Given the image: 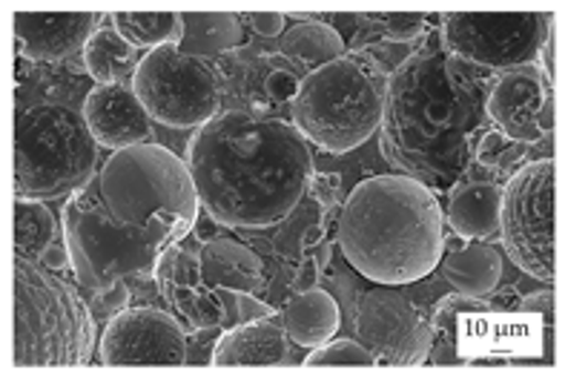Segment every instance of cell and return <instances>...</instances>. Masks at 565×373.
<instances>
[{"label":"cell","instance_id":"6da1fadb","mask_svg":"<svg viewBox=\"0 0 565 373\" xmlns=\"http://www.w3.org/2000/svg\"><path fill=\"white\" fill-rule=\"evenodd\" d=\"M491 81L445 52L437 29L387 78L380 147L385 161L428 190H451L486 132Z\"/></svg>","mask_w":565,"mask_h":373},{"label":"cell","instance_id":"7a4b0ae2","mask_svg":"<svg viewBox=\"0 0 565 373\" xmlns=\"http://www.w3.org/2000/svg\"><path fill=\"white\" fill-rule=\"evenodd\" d=\"M201 210L222 227L262 230L299 207L313 175L308 138L281 118L227 109L186 141Z\"/></svg>","mask_w":565,"mask_h":373},{"label":"cell","instance_id":"3957f363","mask_svg":"<svg viewBox=\"0 0 565 373\" xmlns=\"http://www.w3.org/2000/svg\"><path fill=\"white\" fill-rule=\"evenodd\" d=\"M337 238L348 265L373 285H414L445 256V210L411 175L359 181L339 210Z\"/></svg>","mask_w":565,"mask_h":373},{"label":"cell","instance_id":"277c9868","mask_svg":"<svg viewBox=\"0 0 565 373\" xmlns=\"http://www.w3.org/2000/svg\"><path fill=\"white\" fill-rule=\"evenodd\" d=\"M14 371L86 367L95 351V316L84 296L50 267L14 256L12 262Z\"/></svg>","mask_w":565,"mask_h":373},{"label":"cell","instance_id":"5b68a950","mask_svg":"<svg viewBox=\"0 0 565 373\" xmlns=\"http://www.w3.org/2000/svg\"><path fill=\"white\" fill-rule=\"evenodd\" d=\"M391 72L373 52H348L301 78L294 127L324 152H351L382 127Z\"/></svg>","mask_w":565,"mask_h":373},{"label":"cell","instance_id":"8992f818","mask_svg":"<svg viewBox=\"0 0 565 373\" xmlns=\"http://www.w3.org/2000/svg\"><path fill=\"white\" fill-rule=\"evenodd\" d=\"M61 224H64L72 273L78 285L89 287L95 294L127 279H156L161 253L184 238L179 230L164 222H156L152 230L118 222L100 201L95 179L84 190L70 195Z\"/></svg>","mask_w":565,"mask_h":373},{"label":"cell","instance_id":"52a82bcc","mask_svg":"<svg viewBox=\"0 0 565 373\" xmlns=\"http://www.w3.org/2000/svg\"><path fill=\"white\" fill-rule=\"evenodd\" d=\"M95 186L109 213L129 227L152 230L156 222H164L186 236L199 219L201 201L190 167L161 143L113 152L100 164Z\"/></svg>","mask_w":565,"mask_h":373},{"label":"cell","instance_id":"ba28073f","mask_svg":"<svg viewBox=\"0 0 565 373\" xmlns=\"http://www.w3.org/2000/svg\"><path fill=\"white\" fill-rule=\"evenodd\" d=\"M100 143L84 115L35 104L14 118V199H70L98 175Z\"/></svg>","mask_w":565,"mask_h":373},{"label":"cell","instance_id":"9c48e42d","mask_svg":"<svg viewBox=\"0 0 565 373\" xmlns=\"http://www.w3.org/2000/svg\"><path fill=\"white\" fill-rule=\"evenodd\" d=\"M554 12H448L439 18V41L477 72H509L537 64L543 43L554 35Z\"/></svg>","mask_w":565,"mask_h":373},{"label":"cell","instance_id":"30bf717a","mask_svg":"<svg viewBox=\"0 0 565 373\" xmlns=\"http://www.w3.org/2000/svg\"><path fill=\"white\" fill-rule=\"evenodd\" d=\"M554 161L540 158L514 170L502 186L500 238L520 270L554 285Z\"/></svg>","mask_w":565,"mask_h":373},{"label":"cell","instance_id":"8fae6325","mask_svg":"<svg viewBox=\"0 0 565 373\" xmlns=\"http://www.w3.org/2000/svg\"><path fill=\"white\" fill-rule=\"evenodd\" d=\"M132 93L152 121L172 129H199L222 113L218 78L201 57H190L179 46H161L138 61Z\"/></svg>","mask_w":565,"mask_h":373},{"label":"cell","instance_id":"7c38bea8","mask_svg":"<svg viewBox=\"0 0 565 373\" xmlns=\"http://www.w3.org/2000/svg\"><path fill=\"white\" fill-rule=\"evenodd\" d=\"M356 337L376 356V367H423L434 348V330L423 310L385 285L359 299Z\"/></svg>","mask_w":565,"mask_h":373},{"label":"cell","instance_id":"4fadbf2b","mask_svg":"<svg viewBox=\"0 0 565 373\" xmlns=\"http://www.w3.org/2000/svg\"><path fill=\"white\" fill-rule=\"evenodd\" d=\"M545 333H548L545 319L531 310H462L454 324V348L462 365L531 362L543 356Z\"/></svg>","mask_w":565,"mask_h":373},{"label":"cell","instance_id":"5bb4252c","mask_svg":"<svg viewBox=\"0 0 565 373\" xmlns=\"http://www.w3.org/2000/svg\"><path fill=\"white\" fill-rule=\"evenodd\" d=\"M98 351V362L104 367H181L190 362L186 330L175 316L158 308H124L121 313H115L100 337Z\"/></svg>","mask_w":565,"mask_h":373},{"label":"cell","instance_id":"9a60e30c","mask_svg":"<svg viewBox=\"0 0 565 373\" xmlns=\"http://www.w3.org/2000/svg\"><path fill=\"white\" fill-rule=\"evenodd\" d=\"M488 124L525 147L552 138L554 132V84L537 64L500 72L488 86Z\"/></svg>","mask_w":565,"mask_h":373},{"label":"cell","instance_id":"2e32d148","mask_svg":"<svg viewBox=\"0 0 565 373\" xmlns=\"http://www.w3.org/2000/svg\"><path fill=\"white\" fill-rule=\"evenodd\" d=\"M109 14L104 12H29L18 9L12 14L14 41L29 61L38 64H57L86 50V43L98 35L100 23Z\"/></svg>","mask_w":565,"mask_h":373},{"label":"cell","instance_id":"e0dca14e","mask_svg":"<svg viewBox=\"0 0 565 373\" xmlns=\"http://www.w3.org/2000/svg\"><path fill=\"white\" fill-rule=\"evenodd\" d=\"M84 121L95 141L118 152L136 143H156V127L132 86H95L84 100Z\"/></svg>","mask_w":565,"mask_h":373},{"label":"cell","instance_id":"ac0fdd59","mask_svg":"<svg viewBox=\"0 0 565 373\" xmlns=\"http://www.w3.org/2000/svg\"><path fill=\"white\" fill-rule=\"evenodd\" d=\"M287 333L281 324L273 319H256V322L236 324V328L222 330V337L215 339L210 365L215 367H281L287 365Z\"/></svg>","mask_w":565,"mask_h":373},{"label":"cell","instance_id":"d6986e66","mask_svg":"<svg viewBox=\"0 0 565 373\" xmlns=\"http://www.w3.org/2000/svg\"><path fill=\"white\" fill-rule=\"evenodd\" d=\"M502 186L497 181H457L448 190L445 222L466 242H491L500 236Z\"/></svg>","mask_w":565,"mask_h":373},{"label":"cell","instance_id":"ffe728a7","mask_svg":"<svg viewBox=\"0 0 565 373\" xmlns=\"http://www.w3.org/2000/svg\"><path fill=\"white\" fill-rule=\"evenodd\" d=\"M201 281L210 287H233L258 294L265 287V267L262 258L233 242V238H213L201 247Z\"/></svg>","mask_w":565,"mask_h":373},{"label":"cell","instance_id":"44dd1931","mask_svg":"<svg viewBox=\"0 0 565 373\" xmlns=\"http://www.w3.org/2000/svg\"><path fill=\"white\" fill-rule=\"evenodd\" d=\"M339 324H342L339 301L328 290L310 287L287 301L281 328H285L287 339L299 348H319L337 337Z\"/></svg>","mask_w":565,"mask_h":373},{"label":"cell","instance_id":"7402d4cb","mask_svg":"<svg viewBox=\"0 0 565 373\" xmlns=\"http://www.w3.org/2000/svg\"><path fill=\"white\" fill-rule=\"evenodd\" d=\"M443 265L445 279L451 281L454 290L473 299H488L494 296L502 279V256L494 244L488 242H468L466 247L445 256Z\"/></svg>","mask_w":565,"mask_h":373},{"label":"cell","instance_id":"603a6c76","mask_svg":"<svg viewBox=\"0 0 565 373\" xmlns=\"http://www.w3.org/2000/svg\"><path fill=\"white\" fill-rule=\"evenodd\" d=\"M279 55L310 75V72L348 55V43L339 35V29L330 26L328 21H305L285 29L279 41Z\"/></svg>","mask_w":565,"mask_h":373},{"label":"cell","instance_id":"cb8c5ba5","mask_svg":"<svg viewBox=\"0 0 565 373\" xmlns=\"http://www.w3.org/2000/svg\"><path fill=\"white\" fill-rule=\"evenodd\" d=\"M184 38L179 50L190 57H215L242 43V14L236 12H181Z\"/></svg>","mask_w":565,"mask_h":373},{"label":"cell","instance_id":"d4e9b609","mask_svg":"<svg viewBox=\"0 0 565 373\" xmlns=\"http://www.w3.org/2000/svg\"><path fill=\"white\" fill-rule=\"evenodd\" d=\"M57 236H64V224H57L55 213L43 201L14 199V256L41 265Z\"/></svg>","mask_w":565,"mask_h":373},{"label":"cell","instance_id":"484cf974","mask_svg":"<svg viewBox=\"0 0 565 373\" xmlns=\"http://www.w3.org/2000/svg\"><path fill=\"white\" fill-rule=\"evenodd\" d=\"M113 29L136 50H161L181 46L184 38V14L181 12H113Z\"/></svg>","mask_w":565,"mask_h":373},{"label":"cell","instance_id":"4316f807","mask_svg":"<svg viewBox=\"0 0 565 373\" xmlns=\"http://www.w3.org/2000/svg\"><path fill=\"white\" fill-rule=\"evenodd\" d=\"M86 72L93 75L95 86L124 84L129 72L138 70V50L124 41L115 29H100L84 50Z\"/></svg>","mask_w":565,"mask_h":373},{"label":"cell","instance_id":"83f0119b","mask_svg":"<svg viewBox=\"0 0 565 373\" xmlns=\"http://www.w3.org/2000/svg\"><path fill=\"white\" fill-rule=\"evenodd\" d=\"M172 308L184 316L193 330H222V299L218 290L210 285H195V287H181L172 294Z\"/></svg>","mask_w":565,"mask_h":373},{"label":"cell","instance_id":"f1b7e54d","mask_svg":"<svg viewBox=\"0 0 565 373\" xmlns=\"http://www.w3.org/2000/svg\"><path fill=\"white\" fill-rule=\"evenodd\" d=\"M156 285L161 290L167 301L172 299L175 290L181 287H195L201 285V256L199 253H190L179 244H170L161 258H158L156 267Z\"/></svg>","mask_w":565,"mask_h":373},{"label":"cell","instance_id":"f546056e","mask_svg":"<svg viewBox=\"0 0 565 373\" xmlns=\"http://www.w3.org/2000/svg\"><path fill=\"white\" fill-rule=\"evenodd\" d=\"M529 147L520 141H511L505 132L497 127H488L477 143H473V164L486 167L488 172H505L516 167L525 158Z\"/></svg>","mask_w":565,"mask_h":373},{"label":"cell","instance_id":"4dcf8cb0","mask_svg":"<svg viewBox=\"0 0 565 373\" xmlns=\"http://www.w3.org/2000/svg\"><path fill=\"white\" fill-rule=\"evenodd\" d=\"M365 21L380 41L414 43L430 32L428 14L419 12H365Z\"/></svg>","mask_w":565,"mask_h":373},{"label":"cell","instance_id":"1f68e13d","mask_svg":"<svg viewBox=\"0 0 565 373\" xmlns=\"http://www.w3.org/2000/svg\"><path fill=\"white\" fill-rule=\"evenodd\" d=\"M324 365L376 367V356L362 342H353V339H330V342L319 344V348H310V353L305 356V367Z\"/></svg>","mask_w":565,"mask_h":373},{"label":"cell","instance_id":"d6a6232c","mask_svg":"<svg viewBox=\"0 0 565 373\" xmlns=\"http://www.w3.org/2000/svg\"><path fill=\"white\" fill-rule=\"evenodd\" d=\"M218 299H222V330L236 328V324L256 322V319H273L279 310L258 299L256 294L247 290H233V287H215Z\"/></svg>","mask_w":565,"mask_h":373},{"label":"cell","instance_id":"836d02e7","mask_svg":"<svg viewBox=\"0 0 565 373\" xmlns=\"http://www.w3.org/2000/svg\"><path fill=\"white\" fill-rule=\"evenodd\" d=\"M308 193L319 201V207L324 210L322 222L328 224V215L333 213V210H342V204H339V195H342V175H337V172H313V175H310Z\"/></svg>","mask_w":565,"mask_h":373},{"label":"cell","instance_id":"e575fe53","mask_svg":"<svg viewBox=\"0 0 565 373\" xmlns=\"http://www.w3.org/2000/svg\"><path fill=\"white\" fill-rule=\"evenodd\" d=\"M301 81L296 78V72L290 66H273L265 78V95L273 104H294L299 95Z\"/></svg>","mask_w":565,"mask_h":373},{"label":"cell","instance_id":"d590c367","mask_svg":"<svg viewBox=\"0 0 565 373\" xmlns=\"http://www.w3.org/2000/svg\"><path fill=\"white\" fill-rule=\"evenodd\" d=\"M330 258V247H322V253H305L299 262V267H296V276H294V290L296 294H301V290H310V287L319 285V279H322V270L324 265H328Z\"/></svg>","mask_w":565,"mask_h":373},{"label":"cell","instance_id":"8d00e7d4","mask_svg":"<svg viewBox=\"0 0 565 373\" xmlns=\"http://www.w3.org/2000/svg\"><path fill=\"white\" fill-rule=\"evenodd\" d=\"M244 23H250L253 32L265 38H279L285 35L287 14L285 12H247L242 14Z\"/></svg>","mask_w":565,"mask_h":373},{"label":"cell","instance_id":"74e56055","mask_svg":"<svg viewBox=\"0 0 565 373\" xmlns=\"http://www.w3.org/2000/svg\"><path fill=\"white\" fill-rule=\"evenodd\" d=\"M516 308L520 310H531V313H540L545 319V324L552 322V308H554V296L552 290H545V294H531L523 296V299L516 301Z\"/></svg>","mask_w":565,"mask_h":373},{"label":"cell","instance_id":"f35d334b","mask_svg":"<svg viewBox=\"0 0 565 373\" xmlns=\"http://www.w3.org/2000/svg\"><path fill=\"white\" fill-rule=\"evenodd\" d=\"M98 299H100L98 301L100 310H113V316H115V313H121V310L127 308L129 290L124 287V281H121V285L109 287V290H98Z\"/></svg>","mask_w":565,"mask_h":373},{"label":"cell","instance_id":"ab89813d","mask_svg":"<svg viewBox=\"0 0 565 373\" xmlns=\"http://www.w3.org/2000/svg\"><path fill=\"white\" fill-rule=\"evenodd\" d=\"M324 238H328V224L319 222L316 227L305 230V236H301V251L308 253L310 247H316V244H324Z\"/></svg>","mask_w":565,"mask_h":373}]
</instances>
